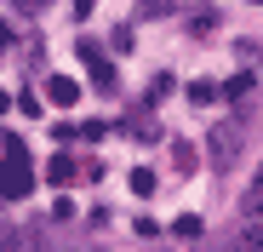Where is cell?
<instances>
[{"instance_id":"6da1fadb","label":"cell","mask_w":263,"mask_h":252,"mask_svg":"<svg viewBox=\"0 0 263 252\" xmlns=\"http://www.w3.org/2000/svg\"><path fill=\"white\" fill-rule=\"evenodd\" d=\"M34 189V160H29V149H23V138L6 149V155H0V195H6V201H23Z\"/></svg>"},{"instance_id":"7a4b0ae2","label":"cell","mask_w":263,"mask_h":252,"mask_svg":"<svg viewBox=\"0 0 263 252\" xmlns=\"http://www.w3.org/2000/svg\"><path fill=\"white\" fill-rule=\"evenodd\" d=\"M206 143H212V166H217V172H229V166L240 160V149H246V115L223 120V126H217Z\"/></svg>"},{"instance_id":"3957f363","label":"cell","mask_w":263,"mask_h":252,"mask_svg":"<svg viewBox=\"0 0 263 252\" xmlns=\"http://www.w3.org/2000/svg\"><path fill=\"white\" fill-rule=\"evenodd\" d=\"M74 52H80V63H86V75H92V86H98V92H115V63L103 58V46H92V40H80Z\"/></svg>"},{"instance_id":"277c9868","label":"cell","mask_w":263,"mask_h":252,"mask_svg":"<svg viewBox=\"0 0 263 252\" xmlns=\"http://www.w3.org/2000/svg\"><path fill=\"white\" fill-rule=\"evenodd\" d=\"M46 98H52L58 109H74V103H80V86H74L69 75H52V80H46Z\"/></svg>"},{"instance_id":"5b68a950","label":"cell","mask_w":263,"mask_h":252,"mask_svg":"<svg viewBox=\"0 0 263 252\" xmlns=\"http://www.w3.org/2000/svg\"><path fill=\"white\" fill-rule=\"evenodd\" d=\"M126 132H132V138H155V109H149V103H138V109L126 115Z\"/></svg>"},{"instance_id":"8992f818","label":"cell","mask_w":263,"mask_h":252,"mask_svg":"<svg viewBox=\"0 0 263 252\" xmlns=\"http://www.w3.org/2000/svg\"><path fill=\"white\" fill-rule=\"evenodd\" d=\"M74 172H80V166H74V155H52V160H46V184H69Z\"/></svg>"},{"instance_id":"52a82bcc","label":"cell","mask_w":263,"mask_h":252,"mask_svg":"<svg viewBox=\"0 0 263 252\" xmlns=\"http://www.w3.org/2000/svg\"><path fill=\"white\" fill-rule=\"evenodd\" d=\"M217 98H223V92H217V80H189V103H200V109H212Z\"/></svg>"},{"instance_id":"ba28073f","label":"cell","mask_w":263,"mask_h":252,"mask_svg":"<svg viewBox=\"0 0 263 252\" xmlns=\"http://www.w3.org/2000/svg\"><path fill=\"white\" fill-rule=\"evenodd\" d=\"M172 166H178V178H189V172H195V166H200V160H195V149H189L183 138H178V143H172Z\"/></svg>"},{"instance_id":"9c48e42d","label":"cell","mask_w":263,"mask_h":252,"mask_svg":"<svg viewBox=\"0 0 263 252\" xmlns=\"http://www.w3.org/2000/svg\"><path fill=\"white\" fill-rule=\"evenodd\" d=\"M217 92H223L229 103H246V98H252V75H235V80H223Z\"/></svg>"},{"instance_id":"30bf717a","label":"cell","mask_w":263,"mask_h":252,"mask_svg":"<svg viewBox=\"0 0 263 252\" xmlns=\"http://www.w3.org/2000/svg\"><path fill=\"white\" fill-rule=\"evenodd\" d=\"M235 252H263V224L252 218L246 229H240V241H235Z\"/></svg>"},{"instance_id":"8fae6325","label":"cell","mask_w":263,"mask_h":252,"mask_svg":"<svg viewBox=\"0 0 263 252\" xmlns=\"http://www.w3.org/2000/svg\"><path fill=\"white\" fill-rule=\"evenodd\" d=\"M246 218H263V172H257V184L246 189Z\"/></svg>"},{"instance_id":"7c38bea8","label":"cell","mask_w":263,"mask_h":252,"mask_svg":"<svg viewBox=\"0 0 263 252\" xmlns=\"http://www.w3.org/2000/svg\"><path fill=\"white\" fill-rule=\"evenodd\" d=\"M132 195H155V172H149V166L132 172Z\"/></svg>"},{"instance_id":"4fadbf2b","label":"cell","mask_w":263,"mask_h":252,"mask_svg":"<svg viewBox=\"0 0 263 252\" xmlns=\"http://www.w3.org/2000/svg\"><path fill=\"white\" fill-rule=\"evenodd\" d=\"M189 29H195V34H212V29H217V12H195Z\"/></svg>"},{"instance_id":"5bb4252c","label":"cell","mask_w":263,"mask_h":252,"mask_svg":"<svg viewBox=\"0 0 263 252\" xmlns=\"http://www.w3.org/2000/svg\"><path fill=\"white\" fill-rule=\"evenodd\" d=\"M172 235H200V218H195V212H183L178 224H172Z\"/></svg>"},{"instance_id":"9a60e30c","label":"cell","mask_w":263,"mask_h":252,"mask_svg":"<svg viewBox=\"0 0 263 252\" xmlns=\"http://www.w3.org/2000/svg\"><path fill=\"white\" fill-rule=\"evenodd\" d=\"M0 252H23V235L17 229H0Z\"/></svg>"},{"instance_id":"2e32d148","label":"cell","mask_w":263,"mask_h":252,"mask_svg":"<svg viewBox=\"0 0 263 252\" xmlns=\"http://www.w3.org/2000/svg\"><path fill=\"white\" fill-rule=\"evenodd\" d=\"M172 12V0H143V17H166Z\"/></svg>"},{"instance_id":"e0dca14e","label":"cell","mask_w":263,"mask_h":252,"mask_svg":"<svg viewBox=\"0 0 263 252\" xmlns=\"http://www.w3.org/2000/svg\"><path fill=\"white\" fill-rule=\"evenodd\" d=\"M92 6H98V0H74V12H80V17H92Z\"/></svg>"},{"instance_id":"ac0fdd59","label":"cell","mask_w":263,"mask_h":252,"mask_svg":"<svg viewBox=\"0 0 263 252\" xmlns=\"http://www.w3.org/2000/svg\"><path fill=\"white\" fill-rule=\"evenodd\" d=\"M0 46H12V29H6V23H0Z\"/></svg>"},{"instance_id":"d6986e66","label":"cell","mask_w":263,"mask_h":252,"mask_svg":"<svg viewBox=\"0 0 263 252\" xmlns=\"http://www.w3.org/2000/svg\"><path fill=\"white\" fill-rule=\"evenodd\" d=\"M257 6H263V0H257Z\"/></svg>"}]
</instances>
